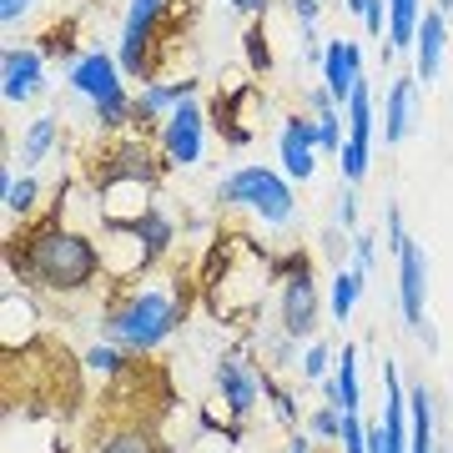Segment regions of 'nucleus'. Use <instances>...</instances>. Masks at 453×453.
I'll return each instance as SVG.
<instances>
[{
	"label": "nucleus",
	"mask_w": 453,
	"mask_h": 453,
	"mask_svg": "<svg viewBox=\"0 0 453 453\" xmlns=\"http://www.w3.org/2000/svg\"><path fill=\"white\" fill-rule=\"evenodd\" d=\"M5 277H16L35 297H91L106 282L101 237L71 226L65 211H46L5 242Z\"/></svg>",
	"instance_id": "obj_1"
},
{
	"label": "nucleus",
	"mask_w": 453,
	"mask_h": 453,
	"mask_svg": "<svg viewBox=\"0 0 453 453\" xmlns=\"http://www.w3.org/2000/svg\"><path fill=\"white\" fill-rule=\"evenodd\" d=\"M187 323V277L172 273L166 282H127L111 288L101 303V338L127 348L131 357H151L157 348L177 338V327Z\"/></svg>",
	"instance_id": "obj_2"
},
{
	"label": "nucleus",
	"mask_w": 453,
	"mask_h": 453,
	"mask_svg": "<svg viewBox=\"0 0 453 453\" xmlns=\"http://www.w3.org/2000/svg\"><path fill=\"white\" fill-rule=\"evenodd\" d=\"M217 207L242 211L257 226H292L297 222V181H288L282 166L247 162L217 181Z\"/></svg>",
	"instance_id": "obj_3"
},
{
	"label": "nucleus",
	"mask_w": 453,
	"mask_h": 453,
	"mask_svg": "<svg viewBox=\"0 0 453 453\" xmlns=\"http://www.w3.org/2000/svg\"><path fill=\"white\" fill-rule=\"evenodd\" d=\"M181 0H127L121 16V41H116V61L127 71V81H157L166 35H177Z\"/></svg>",
	"instance_id": "obj_4"
},
{
	"label": "nucleus",
	"mask_w": 453,
	"mask_h": 453,
	"mask_svg": "<svg viewBox=\"0 0 453 453\" xmlns=\"http://www.w3.org/2000/svg\"><path fill=\"white\" fill-rule=\"evenodd\" d=\"M273 277H277V327L297 342H312L327 312V297L318 292V277H312V257L303 247L273 252Z\"/></svg>",
	"instance_id": "obj_5"
},
{
	"label": "nucleus",
	"mask_w": 453,
	"mask_h": 453,
	"mask_svg": "<svg viewBox=\"0 0 453 453\" xmlns=\"http://www.w3.org/2000/svg\"><path fill=\"white\" fill-rule=\"evenodd\" d=\"M211 388L222 398V413L232 418H252L262 403V363L252 357V338H242L237 348L217 353V368H211Z\"/></svg>",
	"instance_id": "obj_6"
},
{
	"label": "nucleus",
	"mask_w": 453,
	"mask_h": 453,
	"mask_svg": "<svg viewBox=\"0 0 453 453\" xmlns=\"http://www.w3.org/2000/svg\"><path fill=\"white\" fill-rule=\"evenodd\" d=\"M207 131H211V116L202 101H181L177 111L166 116L162 127H157V151H162L166 172H192V166H202V151H207Z\"/></svg>",
	"instance_id": "obj_7"
},
{
	"label": "nucleus",
	"mask_w": 453,
	"mask_h": 453,
	"mask_svg": "<svg viewBox=\"0 0 453 453\" xmlns=\"http://www.w3.org/2000/svg\"><path fill=\"white\" fill-rule=\"evenodd\" d=\"M398 312H403L408 333L428 353H438V333L428 323V252H423L418 237H408L403 252H398Z\"/></svg>",
	"instance_id": "obj_8"
},
{
	"label": "nucleus",
	"mask_w": 453,
	"mask_h": 453,
	"mask_svg": "<svg viewBox=\"0 0 453 453\" xmlns=\"http://www.w3.org/2000/svg\"><path fill=\"white\" fill-rule=\"evenodd\" d=\"M0 96L11 111L46 96V50L31 46V41H11L0 50Z\"/></svg>",
	"instance_id": "obj_9"
},
{
	"label": "nucleus",
	"mask_w": 453,
	"mask_h": 453,
	"mask_svg": "<svg viewBox=\"0 0 453 453\" xmlns=\"http://www.w3.org/2000/svg\"><path fill=\"white\" fill-rule=\"evenodd\" d=\"M65 91L76 101H86V106H96L106 96L131 91V81L121 71V61H116V50H81L76 61L65 65Z\"/></svg>",
	"instance_id": "obj_10"
},
{
	"label": "nucleus",
	"mask_w": 453,
	"mask_h": 453,
	"mask_svg": "<svg viewBox=\"0 0 453 453\" xmlns=\"http://www.w3.org/2000/svg\"><path fill=\"white\" fill-rule=\"evenodd\" d=\"M368 453H408V383L393 357H383V418L368 423Z\"/></svg>",
	"instance_id": "obj_11"
},
{
	"label": "nucleus",
	"mask_w": 453,
	"mask_h": 453,
	"mask_svg": "<svg viewBox=\"0 0 453 453\" xmlns=\"http://www.w3.org/2000/svg\"><path fill=\"white\" fill-rule=\"evenodd\" d=\"M318 116L312 111H288L277 127V166L288 172V181H312L318 177Z\"/></svg>",
	"instance_id": "obj_12"
},
{
	"label": "nucleus",
	"mask_w": 453,
	"mask_h": 453,
	"mask_svg": "<svg viewBox=\"0 0 453 453\" xmlns=\"http://www.w3.org/2000/svg\"><path fill=\"white\" fill-rule=\"evenodd\" d=\"M202 91L196 76H172V81H142L136 86V101H131V131H142V136H157L166 116L177 111L181 101H192Z\"/></svg>",
	"instance_id": "obj_13"
},
{
	"label": "nucleus",
	"mask_w": 453,
	"mask_h": 453,
	"mask_svg": "<svg viewBox=\"0 0 453 453\" xmlns=\"http://www.w3.org/2000/svg\"><path fill=\"white\" fill-rule=\"evenodd\" d=\"M423 121V81L418 76H393L388 91H383V146H403Z\"/></svg>",
	"instance_id": "obj_14"
},
{
	"label": "nucleus",
	"mask_w": 453,
	"mask_h": 453,
	"mask_svg": "<svg viewBox=\"0 0 453 453\" xmlns=\"http://www.w3.org/2000/svg\"><path fill=\"white\" fill-rule=\"evenodd\" d=\"M257 101H262V91H257L252 81H247V86H232V91H222V96L207 106L211 131H217L226 146H247L252 136H257V121H247V106H257Z\"/></svg>",
	"instance_id": "obj_15"
},
{
	"label": "nucleus",
	"mask_w": 453,
	"mask_h": 453,
	"mask_svg": "<svg viewBox=\"0 0 453 453\" xmlns=\"http://www.w3.org/2000/svg\"><path fill=\"white\" fill-rule=\"evenodd\" d=\"M318 76H323V86L333 91V101H338V106H348V96H353L357 81H363V46H357L353 35H333Z\"/></svg>",
	"instance_id": "obj_16"
},
{
	"label": "nucleus",
	"mask_w": 453,
	"mask_h": 453,
	"mask_svg": "<svg viewBox=\"0 0 453 453\" xmlns=\"http://www.w3.org/2000/svg\"><path fill=\"white\" fill-rule=\"evenodd\" d=\"M413 76H418L423 86L438 81V71H443V56H449V16L438 11V5H428L418 20V35H413Z\"/></svg>",
	"instance_id": "obj_17"
},
{
	"label": "nucleus",
	"mask_w": 453,
	"mask_h": 453,
	"mask_svg": "<svg viewBox=\"0 0 453 453\" xmlns=\"http://www.w3.org/2000/svg\"><path fill=\"white\" fill-rule=\"evenodd\" d=\"M408 453H438V403L423 378L408 383Z\"/></svg>",
	"instance_id": "obj_18"
},
{
	"label": "nucleus",
	"mask_w": 453,
	"mask_h": 453,
	"mask_svg": "<svg viewBox=\"0 0 453 453\" xmlns=\"http://www.w3.org/2000/svg\"><path fill=\"white\" fill-rule=\"evenodd\" d=\"M86 453H166V449L157 443L151 423H142V418H111L96 438H91V449H86Z\"/></svg>",
	"instance_id": "obj_19"
},
{
	"label": "nucleus",
	"mask_w": 453,
	"mask_h": 453,
	"mask_svg": "<svg viewBox=\"0 0 453 453\" xmlns=\"http://www.w3.org/2000/svg\"><path fill=\"white\" fill-rule=\"evenodd\" d=\"M56 146H61V116H56V111H46V116H35V121H26V131H20V146H16L20 172H35V166H46Z\"/></svg>",
	"instance_id": "obj_20"
},
{
	"label": "nucleus",
	"mask_w": 453,
	"mask_h": 453,
	"mask_svg": "<svg viewBox=\"0 0 453 453\" xmlns=\"http://www.w3.org/2000/svg\"><path fill=\"white\" fill-rule=\"evenodd\" d=\"M131 232L142 237V247L151 252V262H166V257H172V247H177V237H181V232H177V217H172L162 202H151V207H146L136 222H131Z\"/></svg>",
	"instance_id": "obj_21"
},
{
	"label": "nucleus",
	"mask_w": 453,
	"mask_h": 453,
	"mask_svg": "<svg viewBox=\"0 0 453 453\" xmlns=\"http://www.w3.org/2000/svg\"><path fill=\"white\" fill-rule=\"evenodd\" d=\"M363 288H368V273H357L353 262L333 267V277H327V318L333 323H353L357 303H363Z\"/></svg>",
	"instance_id": "obj_22"
},
{
	"label": "nucleus",
	"mask_w": 453,
	"mask_h": 453,
	"mask_svg": "<svg viewBox=\"0 0 453 453\" xmlns=\"http://www.w3.org/2000/svg\"><path fill=\"white\" fill-rule=\"evenodd\" d=\"M0 202H5V217L11 222H35V207H41V181L35 172H20L0 187Z\"/></svg>",
	"instance_id": "obj_23"
},
{
	"label": "nucleus",
	"mask_w": 453,
	"mask_h": 453,
	"mask_svg": "<svg viewBox=\"0 0 453 453\" xmlns=\"http://www.w3.org/2000/svg\"><path fill=\"white\" fill-rule=\"evenodd\" d=\"M423 0H388V46L403 56L413 50V35H418V20H423Z\"/></svg>",
	"instance_id": "obj_24"
},
{
	"label": "nucleus",
	"mask_w": 453,
	"mask_h": 453,
	"mask_svg": "<svg viewBox=\"0 0 453 453\" xmlns=\"http://www.w3.org/2000/svg\"><path fill=\"white\" fill-rule=\"evenodd\" d=\"M81 368L91 372V378H101V383H116V378H121V372L131 368V353L101 338L96 348H86V353H81Z\"/></svg>",
	"instance_id": "obj_25"
},
{
	"label": "nucleus",
	"mask_w": 453,
	"mask_h": 453,
	"mask_svg": "<svg viewBox=\"0 0 453 453\" xmlns=\"http://www.w3.org/2000/svg\"><path fill=\"white\" fill-rule=\"evenodd\" d=\"M333 378H338V388H342V408H348V413H363V378H357V342H342V353H338V368H333Z\"/></svg>",
	"instance_id": "obj_26"
},
{
	"label": "nucleus",
	"mask_w": 453,
	"mask_h": 453,
	"mask_svg": "<svg viewBox=\"0 0 453 453\" xmlns=\"http://www.w3.org/2000/svg\"><path fill=\"white\" fill-rule=\"evenodd\" d=\"M262 398L273 403V418L282 423V428H297V423H303V408H297L292 388H282V378H277L273 368H262Z\"/></svg>",
	"instance_id": "obj_27"
},
{
	"label": "nucleus",
	"mask_w": 453,
	"mask_h": 453,
	"mask_svg": "<svg viewBox=\"0 0 453 453\" xmlns=\"http://www.w3.org/2000/svg\"><path fill=\"white\" fill-rule=\"evenodd\" d=\"M333 368H338V353H333V342L312 338L308 348H303V363H297V378H303V383H323V378H333Z\"/></svg>",
	"instance_id": "obj_28"
},
{
	"label": "nucleus",
	"mask_w": 453,
	"mask_h": 453,
	"mask_svg": "<svg viewBox=\"0 0 453 453\" xmlns=\"http://www.w3.org/2000/svg\"><path fill=\"white\" fill-rule=\"evenodd\" d=\"M323 449H338V438H342V408H333V403H318L308 413V423H303Z\"/></svg>",
	"instance_id": "obj_29"
},
{
	"label": "nucleus",
	"mask_w": 453,
	"mask_h": 453,
	"mask_svg": "<svg viewBox=\"0 0 453 453\" xmlns=\"http://www.w3.org/2000/svg\"><path fill=\"white\" fill-rule=\"evenodd\" d=\"M71 35H76V26H71V20H56V26H46V31H41V41H35V46L46 50V61H76V56H81V50H76V41H71Z\"/></svg>",
	"instance_id": "obj_30"
},
{
	"label": "nucleus",
	"mask_w": 453,
	"mask_h": 453,
	"mask_svg": "<svg viewBox=\"0 0 453 453\" xmlns=\"http://www.w3.org/2000/svg\"><path fill=\"white\" fill-rule=\"evenodd\" d=\"M262 20L267 16H252L247 20V65H252V71H257V76H267V71H273V46H267V31H262Z\"/></svg>",
	"instance_id": "obj_31"
},
{
	"label": "nucleus",
	"mask_w": 453,
	"mask_h": 453,
	"mask_svg": "<svg viewBox=\"0 0 453 453\" xmlns=\"http://www.w3.org/2000/svg\"><path fill=\"white\" fill-rule=\"evenodd\" d=\"M342 121H348L342 106H338V111L318 116V151H323V157H338V151H342V142H348V127H342Z\"/></svg>",
	"instance_id": "obj_32"
},
{
	"label": "nucleus",
	"mask_w": 453,
	"mask_h": 453,
	"mask_svg": "<svg viewBox=\"0 0 453 453\" xmlns=\"http://www.w3.org/2000/svg\"><path fill=\"white\" fill-rule=\"evenodd\" d=\"M333 226H342V232H357V187H348V181H338V196H333Z\"/></svg>",
	"instance_id": "obj_33"
},
{
	"label": "nucleus",
	"mask_w": 453,
	"mask_h": 453,
	"mask_svg": "<svg viewBox=\"0 0 453 453\" xmlns=\"http://www.w3.org/2000/svg\"><path fill=\"white\" fill-rule=\"evenodd\" d=\"M318 252H323L333 267H342V262L353 257V232H342V226H327L323 237H318Z\"/></svg>",
	"instance_id": "obj_34"
},
{
	"label": "nucleus",
	"mask_w": 453,
	"mask_h": 453,
	"mask_svg": "<svg viewBox=\"0 0 453 453\" xmlns=\"http://www.w3.org/2000/svg\"><path fill=\"white\" fill-rule=\"evenodd\" d=\"M403 242H408L403 207H398V202H388V207H383V247H388L393 257H398V252H403Z\"/></svg>",
	"instance_id": "obj_35"
},
{
	"label": "nucleus",
	"mask_w": 453,
	"mask_h": 453,
	"mask_svg": "<svg viewBox=\"0 0 453 453\" xmlns=\"http://www.w3.org/2000/svg\"><path fill=\"white\" fill-rule=\"evenodd\" d=\"M338 453H368V423H363V413H342Z\"/></svg>",
	"instance_id": "obj_36"
},
{
	"label": "nucleus",
	"mask_w": 453,
	"mask_h": 453,
	"mask_svg": "<svg viewBox=\"0 0 453 453\" xmlns=\"http://www.w3.org/2000/svg\"><path fill=\"white\" fill-rule=\"evenodd\" d=\"M378 242H383V237H372L368 226H357L353 232V267L357 273L372 277V267H378Z\"/></svg>",
	"instance_id": "obj_37"
},
{
	"label": "nucleus",
	"mask_w": 453,
	"mask_h": 453,
	"mask_svg": "<svg viewBox=\"0 0 453 453\" xmlns=\"http://www.w3.org/2000/svg\"><path fill=\"white\" fill-rule=\"evenodd\" d=\"M363 31H368V41H378V46H388V0H368V11H363Z\"/></svg>",
	"instance_id": "obj_38"
},
{
	"label": "nucleus",
	"mask_w": 453,
	"mask_h": 453,
	"mask_svg": "<svg viewBox=\"0 0 453 453\" xmlns=\"http://www.w3.org/2000/svg\"><path fill=\"white\" fill-rule=\"evenodd\" d=\"M35 5H41V0H0V26H5V31L26 26V20L35 16Z\"/></svg>",
	"instance_id": "obj_39"
},
{
	"label": "nucleus",
	"mask_w": 453,
	"mask_h": 453,
	"mask_svg": "<svg viewBox=\"0 0 453 453\" xmlns=\"http://www.w3.org/2000/svg\"><path fill=\"white\" fill-rule=\"evenodd\" d=\"M292 20H297V31H312L318 20H323V0H288Z\"/></svg>",
	"instance_id": "obj_40"
},
{
	"label": "nucleus",
	"mask_w": 453,
	"mask_h": 453,
	"mask_svg": "<svg viewBox=\"0 0 453 453\" xmlns=\"http://www.w3.org/2000/svg\"><path fill=\"white\" fill-rule=\"evenodd\" d=\"M297 50H303V61H308V65H318V71H323L327 41H323V35H318V26H312V31H303V41H297Z\"/></svg>",
	"instance_id": "obj_41"
},
{
	"label": "nucleus",
	"mask_w": 453,
	"mask_h": 453,
	"mask_svg": "<svg viewBox=\"0 0 453 453\" xmlns=\"http://www.w3.org/2000/svg\"><path fill=\"white\" fill-rule=\"evenodd\" d=\"M226 5H232V11H237V16H267V11H273V0H226Z\"/></svg>",
	"instance_id": "obj_42"
},
{
	"label": "nucleus",
	"mask_w": 453,
	"mask_h": 453,
	"mask_svg": "<svg viewBox=\"0 0 453 453\" xmlns=\"http://www.w3.org/2000/svg\"><path fill=\"white\" fill-rule=\"evenodd\" d=\"M342 11H348V16H363V11H368V0H342Z\"/></svg>",
	"instance_id": "obj_43"
},
{
	"label": "nucleus",
	"mask_w": 453,
	"mask_h": 453,
	"mask_svg": "<svg viewBox=\"0 0 453 453\" xmlns=\"http://www.w3.org/2000/svg\"><path fill=\"white\" fill-rule=\"evenodd\" d=\"M438 11H443V16H453V0H434Z\"/></svg>",
	"instance_id": "obj_44"
},
{
	"label": "nucleus",
	"mask_w": 453,
	"mask_h": 453,
	"mask_svg": "<svg viewBox=\"0 0 453 453\" xmlns=\"http://www.w3.org/2000/svg\"><path fill=\"white\" fill-rule=\"evenodd\" d=\"M166 453H172V449H166Z\"/></svg>",
	"instance_id": "obj_45"
},
{
	"label": "nucleus",
	"mask_w": 453,
	"mask_h": 453,
	"mask_svg": "<svg viewBox=\"0 0 453 453\" xmlns=\"http://www.w3.org/2000/svg\"><path fill=\"white\" fill-rule=\"evenodd\" d=\"M333 453H338V449H333Z\"/></svg>",
	"instance_id": "obj_46"
}]
</instances>
